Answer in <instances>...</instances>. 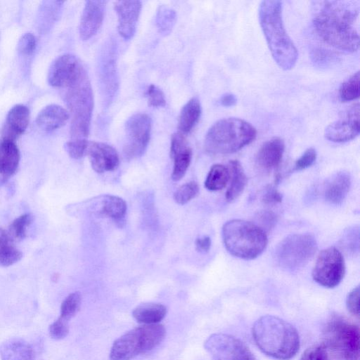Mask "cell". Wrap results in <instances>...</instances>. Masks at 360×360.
Returning <instances> with one entry per match:
<instances>
[{"instance_id": "13", "label": "cell", "mask_w": 360, "mask_h": 360, "mask_svg": "<svg viewBox=\"0 0 360 360\" xmlns=\"http://www.w3.org/2000/svg\"><path fill=\"white\" fill-rule=\"evenodd\" d=\"M204 347L214 360H255L245 344L231 335L212 334L205 340Z\"/></svg>"}, {"instance_id": "25", "label": "cell", "mask_w": 360, "mask_h": 360, "mask_svg": "<svg viewBox=\"0 0 360 360\" xmlns=\"http://www.w3.org/2000/svg\"><path fill=\"white\" fill-rule=\"evenodd\" d=\"M20 154L15 141H0V176L6 179L13 176L19 165Z\"/></svg>"}, {"instance_id": "46", "label": "cell", "mask_w": 360, "mask_h": 360, "mask_svg": "<svg viewBox=\"0 0 360 360\" xmlns=\"http://www.w3.org/2000/svg\"><path fill=\"white\" fill-rule=\"evenodd\" d=\"M258 219L265 229H269L275 224L276 216L271 212L264 211L259 214Z\"/></svg>"}, {"instance_id": "41", "label": "cell", "mask_w": 360, "mask_h": 360, "mask_svg": "<svg viewBox=\"0 0 360 360\" xmlns=\"http://www.w3.org/2000/svg\"><path fill=\"white\" fill-rule=\"evenodd\" d=\"M88 142L70 140L65 144V148L72 158L79 159L86 155Z\"/></svg>"}, {"instance_id": "15", "label": "cell", "mask_w": 360, "mask_h": 360, "mask_svg": "<svg viewBox=\"0 0 360 360\" xmlns=\"http://www.w3.org/2000/svg\"><path fill=\"white\" fill-rule=\"evenodd\" d=\"M359 134V105H352L344 118L327 126L325 137L333 142L342 143L354 139Z\"/></svg>"}, {"instance_id": "38", "label": "cell", "mask_w": 360, "mask_h": 360, "mask_svg": "<svg viewBox=\"0 0 360 360\" xmlns=\"http://www.w3.org/2000/svg\"><path fill=\"white\" fill-rule=\"evenodd\" d=\"M149 105L154 108L164 107L166 104V99L162 91L155 86L150 84L146 92Z\"/></svg>"}, {"instance_id": "22", "label": "cell", "mask_w": 360, "mask_h": 360, "mask_svg": "<svg viewBox=\"0 0 360 360\" xmlns=\"http://www.w3.org/2000/svg\"><path fill=\"white\" fill-rule=\"evenodd\" d=\"M351 182V176L348 172L340 171L335 173L326 184L325 199L333 205L341 204L349 191Z\"/></svg>"}, {"instance_id": "6", "label": "cell", "mask_w": 360, "mask_h": 360, "mask_svg": "<svg viewBox=\"0 0 360 360\" xmlns=\"http://www.w3.org/2000/svg\"><path fill=\"white\" fill-rule=\"evenodd\" d=\"M65 101L72 114L70 140L87 141L94 108V95L88 75L67 89Z\"/></svg>"}, {"instance_id": "19", "label": "cell", "mask_w": 360, "mask_h": 360, "mask_svg": "<svg viewBox=\"0 0 360 360\" xmlns=\"http://www.w3.org/2000/svg\"><path fill=\"white\" fill-rule=\"evenodd\" d=\"M170 156L174 160L172 179L177 181L185 175L192 159V150L184 135L179 132L174 134L172 136Z\"/></svg>"}, {"instance_id": "24", "label": "cell", "mask_w": 360, "mask_h": 360, "mask_svg": "<svg viewBox=\"0 0 360 360\" xmlns=\"http://www.w3.org/2000/svg\"><path fill=\"white\" fill-rule=\"evenodd\" d=\"M0 357L1 360H33L34 352L24 339L12 338L1 344Z\"/></svg>"}, {"instance_id": "20", "label": "cell", "mask_w": 360, "mask_h": 360, "mask_svg": "<svg viewBox=\"0 0 360 360\" xmlns=\"http://www.w3.org/2000/svg\"><path fill=\"white\" fill-rule=\"evenodd\" d=\"M285 150L284 141L274 137L262 144L256 155V165L263 171L276 169L281 164Z\"/></svg>"}, {"instance_id": "11", "label": "cell", "mask_w": 360, "mask_h": 360, "mask_svg": "<svg viewBox=\"0 0 360 360\" xmlns=\"http://www.w3.org/2000/svg\"><path fill=\"white\" fill-rule=\"evenodd\" d=\"M98 79L105 106L112 101L118 89L119 82L117 71V46L110 39L103 46L98 62Z\"/></svg>"}, {"instance_id": "31", "label": "cell", "mask_w": 360, "mask_h": 360, "mask_svg": "<svg viewBox=\"0 0 360 360\" xmlns=\"http://www.w3.org/2000/svg\"><path fill=\"white\" fill-rule=\"evenodd\" d=\"M230 173L229 168L221 164H215L210 168L205 186L210 191H219L226 186L229 181Z\"/></svg>"}, {"instance_id": "40", "label": "cell", "mask_w": 360, "mask_h": 360, "mask_svg": "<svg viewBox=\"0 0 360 360\" xmlns=\"http://www.w3.org/2000/svg\"><path fill=\"white\" fill-rule=\"evenodd\" d=\"M359 228L353 227L348 230L342 239V246L347 252H354L359 250Z\"/></svg>"}, {"instance_id": "26", "label": "cell", "mask_w": 360, "mask_h": 360, "mask_svg": "<svg viewBox=\"0 0 360 360\" xmlns=\"http://www.w3.org/2000/svg\"><path fill=\"white\" fill-rule=\"evenodd\" d=\"M201 104L197 97L191 98L181 108L179 117V133L189 134L198 122L201 115Z\"/></svg>"}, {"instance_id": "14", "label": "cell", "mask_w": 360, "mask_h": 360, "mask_svg": "<svg viewBox=\"0 0 360 360\" xmlns=\"http://www.w3.org/2000/svg\"><path fill=\"white\" fill-rule=\"evenodd\" d=\"M87 75L81 61L72 54L60 56L51 63L48 72L49 84L68 89Z\"/></svg>"}, {"instance_id": "47", "label": "cell", "mask_w": 360, "mask_h": 360, "mask_svg": "<svg viewBox=\"0 0 360 360\" xmlns=\"http://www.w3.org/2000/svg\"><path fill=\"white\" fill-rule=\"evenodd\" d=\"M211 247V239L209 236H202L195 240L196 250L200 252H207Z\"/></svg>"}, {"instance_id": "30", "label": "cell", "mask_w": 360, "mask_h": 360, "mask_svg": "<svg viewBox=\"0 0 360 360\" xmlns=\"http://www.w3.org/2000/svg\"><path fill=\"white\" fill-rule=\"evenodd\" d=\"M99 212L115 221H121L127 212L126 202L118 196L106 195L102 200Z\"/></svg>"}, {"instance_id": "43", "label": "cell", "mask_w": 360, "mask_h": 360, "mask_svg": "<svg viewBox=\"0 0 360 360\" xmlns=\"http://www.w3.org/2000/svg\"><path fill=\"white\" fill-rule=\"evenodd\" d=\"M328 354L323 345H314L303 352L300 360H327Z\"/></svg>"}, {"instance_id": "45", "label": "cell", "mask_w": 360, "mask_h": 360, "mask_svg": "<svg viewBox=\"0 0 360 360\" xmlns=\"http://www.w3.org/2000/svg\"><path fill=\"white\" fill-rule=\"evenodd\" d=\"M262 201L266 205H274L282 201V195L274 186H269L262 195Z\"/></svg>"}, {"instance_id": "42", "label": "cell", "mask_w": 360, "mask_h": 360, "mask_svg": "<svg viewBox=\"0 0 360 360\" xmlns=\"http://www.w3.org/2000/svg\"><path fill=\"white\" fill-rule=\"evenodd\" d=\"M317 153L314 148L307 149L296 160L294 169L300 171L311 166L316 159Z\"/></svg>"}, {"instance_id": "18", "label": "cell", "mask_w": 360, "mask_h": 360, "mask_svg": "<svg viewBox=\"0 0 360 360\" xmlns=\"http://www.w3.org/2000/svg\"><path fill=\"white\" fill-rule=\"evenodd\" d=\"M114 8L118 18L119 34L125 40H129L136 32L142 8L141 1H117L115 2Z\"/></svg>"}, {"instance_id": "2", "label": "cell", "mask_w": 360, "mask_h": 360, "mask_svg": "<svg viewBox=\"0 0 360 360\" xmlns=\"http://www.w3.org/2000/svg\"><path fill=\"white\" fill-rule=\"evenodd\" d=\"M259 18L274 60L280 68L291 70L297 63L298 53L283 25L282 1H262L259 7Z\"/></svg>"}, {"instance_id": "12", "label": "cell", "mask_w": 360, "mask_h": 360, "mask_svg": "<svg viewBox=\"0 0 360 360\" xmlns=\"http://www.w3.org/2000/svg\"><path fill=\"white\" fill-rule=\"evenodd\" d=\"M125 141L123 153L126 158L131 160L141 157L145 152L150 141L151 120L145 113L131 115L126 122Z\"/></svg>"}, {"instance_id": "21", "label": "cell", "mask_w": 360, "mask_h": 360, "mask_svg": "<svg viewBox=\"0 0 360 360\" xmlns=\"http://www.w3.org/2000/svg\"><path fill=\"white\" fill-rule=\"evenodd\" d=\"M30 120L29 109L24 105H14L8 112L2 128L3 139L15 141L26 130Z\"/></svg>"}, {"instance_id": "7", "label": "cell", "mask_w": 360, "mask_h": 360, "mask_svg": "<svg viewBox=\"0 0 360 360\" xmlns=\"http://www.w3.org/2000/svg\"><path fill=\"white\" fill-rule=\"evenodd\" d=\"M166 330L159 323L143 324L134 328L118 339L110 349V360H131L156 347L165 338Z\"/></svg>"}, {"instance_id": "33", "label": "cell", "mask_w": 360, "mask_h": 360, "mask_svg": "<svg viewBox=\"0 0 360 360\" xmlns=\"http://www.w3.org/2000/svg\"><path fill=\"white\" fill-rule=\"evenodd\" d=\"M359 71H357L341 84L339 96L342 101H350L359 98Z\"/></svg>"}, {"instance_id": "48", "label": "cell", "mask_w": 360, "mask_h": 360, "mask_svg": "<svg viewBox=\"0 0 360 360\" xmlns=\"http://www.w3.org/2000/svg\"><path fill=\"white\" fill-rule=\"evenodd\" d=\"M237 102L236 97L230 93H226L221 96L219 99V103L224 107H231L236 105Z\"/></svg>"}, {"instance_id": "29", "label": "cell", "mask_w": 360, "mask_h": 360, "mask_svg": "<svg viewBox=\"0 0 360 360\" xmlns=\"http://www.w3.org/2000/svg\"><path fill=\"white\" fill-rule=\"evenodd\" d=\"M22 257L8 231L0 228V265L9 266L20 261Z\"/></svg>"}, {"instance_id": "37", "label": "cell", "mask_w": 360, "mask_h": 360, "mask_svg": "<svg viewBox=\"0 0 360 360\" xmlns=\"http://www.w3.org/2000/svg\"><path fill=\"white\" fill-rule=\"evenodd\" d=\"M37 46V40L32 33H26L19 39L17 50L22 56H29L34 53Z\"/></svg>"}, {"instance_id": "4", "label": "cell", "mask_w": 360, "mask_h": 360, "mask_svg": "<svg viewBox=\"0 0 360 360\" xmlns=\"http://www.w3.org/2000/svg\"><path fill=\"white\" fill-rule=\"evenodd\" d=\"M256 135L255 128L249 122L237 117L223 118L208 129L205 148L212 155L233 153L250 143Z\"/></svg>"}, {"instance_id": "17", "label": "cell", "mask_w": 360, "mask_h": 360, "mask_svg": "<svg viewBox=\"0 0 360 360\" xmlns=\"http://www.w3.org/2000/svg\"><path fill=\"white\" fill-rule=\"evenodd\" d=\"M107 3L103 0L85 2L79 27L82 40H88L94 37L102 25Z\"/></svg>"}, {"instance_id": "3", "label": "cell", "mask_w": 360, "mask_h": 360, "mask_svg": "<svg viewBox=\"0 0 360 360\" xmlns=\"http://www.w3.org/2000/svg\"><path fill=\"white\" fill-rule=\"evenodd\" d=\"M252 337L263 353L280 360L291 359L300 348V337L295 328L275 316L258 319L252 327Z\"/></svg>"}, {"instance_id": "16", "label": "cell", "mask_w": 360, "mask_h": 360, "mask_svg": "<svg viewBox=\"0 0 360 360\" xmlns=\"http://www.w3.org/2000/svg\"><path fill=\"white\" fill-rule=\"evenodd\" d=\"M86 155L89 157L93 169L98 173L113 171L120 163L116 150L105 143L89 141Z\"/></svg>"}, {"instance_id": "39", "label": "cell", "mask_w": 360, "mask_h": 360, "mask_svg": "<svg viewBox=\"0 0 360 360\" xmlns=\"http://www.w3.org/2000/svg\"><path fill=\"white\" fill-rule=\"evenodd\" d=\"M68 321L61 317L52 323L49 326V335L55 340H61L67 336L69 332Z\"/></svg>"}, {"instance_id": "35", "label": "cell", "mask_w": 360, "mask_h": 360, "mask_svg": "<svg viewBox=\"0 0 360 360\" xmlns=\"http://www.w3.org/2000/svg\"><path fill=\"white\" fill-rule=\"evenodd\" d=\"M80 304V293L79 292H75L70 294L61 304L60 317L69 321L77 313Z\"/></svg>"}, {"instance_id": "10", "label": "cell", "mask_w": 360, "mask_h": 360, "mask_svg": "<svg viewBox=\"0 0 360 360\" xmlns=\"http://www.w3.org/2000/svg\"><path fill=\"white\" fill-rule=\"evenodd\" d=\"M345 274L344 257L335 247H329L320 252L311 273L313 279L317 283L328 288L338 285Z\"/></svg>"}, {"instance_id": "9", "label": "cell", "mask_w": 360, "mask_h": 360, "mask_svg": "<svg viewBox=\"0 0 360 360\" xmlns=\"http://www.w3.org/2000/svg\"><path fill=\"white\" fill-rule=\"evenodd\" d=\"M316 250V241L311 235L291 234L278 245L276 259L283 269L293 271L304 266Z\"/></svg>"}, {"instance_id": "28", "label": "cell", "mask_w": 360, "mask_h": 360, "mask_svg": "<svg viewBox=\"0 0 360 360\" xmlns=\"http://www.w3.org/2000/svg\"><path fill=\"white\" fill-rule=\"evenodd\" d=\"M228 168L231 184L226 193V199L231 202L242 194L247 184V177L242 165L238 160L230 161Z\"/></svg>"}, {"instance_id": "32", "label": "cell", "mask_w": 360, "mask_h": 360, "mask_svg": "<svg viewBox=\"0 0 360 360\" xmlns=\"http://www.w3.org/2000/svg\"><path fill=\"white\" fill-rule=\"evenodd\" d=\"M176 20L174 10L166 6H160L155 15V24L161 34H169Z\"/></svg>"}, {"instance_id": "1", "label": "cell", "mask_w": 360, "mask_h": 360, "mask_svg": "<svg viewBox=\"0 0 360 360\" xmlns=\"http://www.w3.org/2000/svg\"><path fill=\"white\" fill-rule=\"evenodd\" d=\"M359 14L357 1H314L312 24L325 43L341 51L354 52L359 46Z\"/></svg>"}, {"instance_id": "8", "label": "cell", "mask_w": 360, "mask_h": 360, "mask_svg": "<svg viewBox=\"0 0 360 360\" xmlns=\"http://www.w3.org/2000/svg\"><path fill=\"white\" fill-rule=\"evenodd\" d=\"M326 345L344 360H359V330L358 326L335 316L324 330Z\"/></svg>"}, {"instance_id": "23", "label": "cell", "mask_w": 360, "mask_h": 360, "mask_svg": "<svg viewBox=\"0 0 360 360\" xmlns=\"http://www.w3.org/2000/svg\"><path fill=\"white\" fill-rule=\"evenodd\" d=\"M68 119L69 113L65 108L58 105L51 104L39 112L36 123L41 130L50 132L64 126Z\"/></svg>"}, {"instance_id": "27", "label": "cell", "mask_w": 360, "mask_h": 360, "mask_svg": "<svg viewBox=\"0 0 360 360\" xmlns=\"http://www.w3.org/2000/svg\"><path fill=\"white\" fill-rule=\"evenodd\" d=\"M167 311V307L162 304L146 302L135 307L132 316L139 323L155 324L165 318Z\"/></svg>"}, {"instance_id": "5", "label": "cell", "mask_w": 360, "mask_h": 360, "mask_svg": "<svg viewBox=\"0 0 360 360\" xmlns=\"http://www.w3.org/2000/svg\"><path fill=\"white\" fill-rule=\"evenodd\" d=\"M222 238L227 251L243 259H253L259 256L268 243L264 230L243 219L226 221L222 227Z\"/></svg>"}, {"instance_id": "34", "label": "cell", "mask_w": 360, "mask_h": 360, "mask_svg": "<svg viewBox=\"0 0 360 360\" xmlns=\"http://www.w3.org/2000/svg\"><path fill=\"white\" fill-rule=\"evenodd\" d=\"M32 220L30 214H22L12 221L8 231L14 240H22L26 236L27 229Z\"/></svg>"}, {"instance_id": "44", "label": "cell", "mask_w": 360, "mask_h": 360, "mask_svg": "<svg viewBox=\"0 0 360 360\" xmlns=\"http://www.w3.org/2000/svg\"><path fill=\"white\" fill-rule=\"evenodd\" d=\"M359 286L352 289L346 298V307L347 310L354 316H359Z\"/></svg>"}, {"instance_id": "36", "label": "cell", "mask_w": 360, "mask_h": 360, "mask_svg": "<svg viewBox=\"0 0 360 360\" xmlns=\"http://www.w3.org/2000/svg\"><path fill=\"white\" fill-rule=\"evenodd\" d=\"M199 189V186L195 181L186 183L176 190L174 200L179 205L186 204L198 194Z\"/></svg>"}]
</instances>
